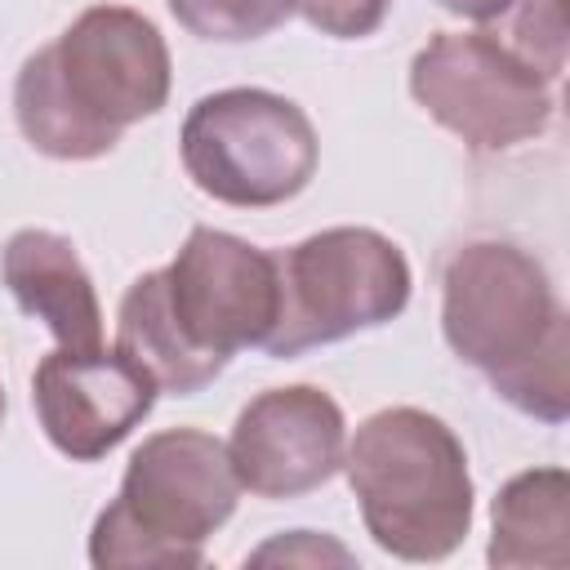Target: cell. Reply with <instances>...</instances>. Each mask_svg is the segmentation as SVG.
<instances>
[{
    "instance_id": "52a82bcc",
    "label": "cell",
    "mask_w": 570,
    "mask_h": 570,
    "mask_svg": "<svg viewBox=\"0 0 570 570\" xmlns=\"http://www.w3.org/2000/svg\"><path fill=\"white\" fill-rule=\"evenodd\" d=\"M276 272L281 316L263 343L272 356H298L387 325L405 312L414 285L401 245L374 227H325L276 254Z\"/></svg>"
},
{
    "instance_id": "9a60e30c",
    "label": "cell",
    "mask_w": 570,
    "mask_h": 570,
    "mask_svg": "<svg viewBox=\"0 0 570 570\" xmlns=\"http://www.w3.org/2000/svg\"><path fill=\"white\" fill-rule=\"evenodd\" d=\"M249 566H356V552H347L338 539L316 530H289L267 539L249 552Z\"/></svg>"
},
{
    "instance_id": "8fae6325",
    "label": "cell",
    "mask_w": 570,
    "mask_h": 570,
    "mask_svg": "<svg viewBox=\"0 0 570 570\" xmlns=\"http://www.w3.org/2000/svg\"><path fill=\"white\" fill-rule=\"evenodd\" d=\"M0 276L18 298V307L36 316L58 338V347H71V352L102 347V307L67 236L45 227L13 232L0 254Z\"/></svg>"
},
{
    "instance_id": "6da1fadb",
    "label": "cell",
    "mask_w": 570,
    "mask_h": 570,
    "mask_svg": "<svg viewBox=\"0 0 570 570\" xmlns=\"http://www.w3.org/2000/svg\"><path fill=\"white\" fill-rule=\"evenodd\" d=\"M281 316L276 254L191 227L169 267L142 272L116 316V352L169 396H196L240 347H263Z\"/></svg>"
},
{
    "instance_id": "4fadbf2b",
    "label": "cell",
    "mask_w": 570,
    "mask_h": 570,
    "mask_svg": "<svg viewBox=\"0 0 570 570\" xmlns=\"http://www.w3.org/2000/svg\"><path fill=\"white\" fill-rule=\"evenodd\" d=\"M298 0H169V13L178 18L183 31L196 40H218V45H240L276 31Z\"/></svg>"
},
{
    "instance_id": "7c38bea8",
    "label": "cell",
    "mask_w": 570,
    "mask_h": 570,
    "mask_svg": "<svg viewBox=\"0 0 570 570\" xmlns=\"http://www.w3.org/2000/svg\"><path fill=\"white\" fill-rule=\"evenodd\" d=\"M490 566L566 570L570 566V476L566 468L517 472L490 503Z\"/></svg>"
},
{
    "instance_id": "277c9868",
    "label": "cell",
    "mask_w": 570,
    "mask_h": 570,
    "mask_svg": "<svg viewBox=\"0 0 570 570\" xmlns=\"http://www.w3.org/2000/svg\"><path fill=\"white\" fill-rule=\"evenodd\" d=\"M347 485L370 539L396 561H445L472 530L463 441L428 410L370 414L343 445Z\"/></svg>"
},
{
    "instance_id": "e0dca14e",
    "label": "cell",
    "mask_w": 570,
    "mask_h": 570,
    "mask_svg": "<svg viewBox=\"0 0 570 570\" xmlns=\"http://www.w3.org/2000/svg\"><path fill=\"white\" fill-rule=\"evenodd\" d=\"M445 13H459V18H468V22H494V18H503L517 0H436Z\"/></svg>"
},
{
    "instance_id": "3957f363",
    "label": "cell",
    "mask_w": 570,
    "mask_h": 570,
    "mask_svg": "<svg viewBox=\"0 0 570 570\" xmlns=\"http://www.w3.org/2000/svg\"><path fill=\"white\" fill-rule=\"evenodd\" d=\"M441 330L450 352L481 370L521 414L561 423L570 414V325L534 254L512 240H468L445 263Z\"/></svg>"
},
{
    "instance_id": "8992f818",
    "label": "cell",
    "mask_w": 570,
    "mask_h": 570,
    "mask_svg": "<svg viewBox=\"0 0 570 570\" xmlns=\"http://www.w3.org/2000/svg\"><path fill=\"white\" fill-rule=\"evenodd\" d=\"M187 178L236 209H272L294 200L321 160L307 111L272 89H218L205 94L178 134Z\"/></svg>"
},
{
    "instance_id": "9c48e42d",
    "label": "cell",
    "mask_w": 570,
    "mask_h": 570,
    "mask_svg": "<svg viewBox=\"0 0 570 570\" xmlns=\"http://www.w3.org/2000/svg\"><path fill=\"white\" fill-rule=\"evenodd\" d=\"M347 445L343 410L312 383L258 392L232 428L227 459L240 490L258 499H298L325 485Z\"/></svg>"
},
{
    "instance_id": "5bb4252c",
    "label": "cell",
    "mask_w": 570,
    "mask_h": 570,
    "mask_svg": "<svg viewBox=\"0 0 570 570\" xmlns=\"http://www.w3.org/2000/svg\"><path fill=\"white\" fill-rule=\"evenodd\" d=\"M508 13L512 27L503 45L552 85L566 67V0H517Z\"/></svg>"
},
{
    "instance_id": "30bf717a",
    "label": "cell",
    "mask_w": 570,
    "mask_h": 570,
    "mask_svg": "<svg viewBox=\"0 0 570 570\" xmlns=\"http://www.w3.org/2000/svg\"><path fill=\"white\" fill-rule=\"evenodd\" d=\"M156 383L125 352H49L31 374V405L49 445L76 463L102 459L156 405Z\"/></svg>"
},
{
    "instance_id": "ba28073f",
    "label": "cell",
    "mask_w": 570,
    "mask_h": 570,
    "mask_svg": "<svg viewBox=\"0 0 570 570\" xmlns=\"http://www.w3.org/2000/svg\"><path fill=\"white\" fill-rule=\"evenodd\" d=\"M414 102L472 151H508L552 120V85L494 31H436L410 62Z\"/></svg>"
},
{
    "instance_id": "ac0fdd59",
    "label": "cell",
    "mask_w": 570,
    "mask_h": 570,
    "mask_svg": "<svg viewBox=\"0 0 570 570\" xmlns=\"http://www.w3.org/2000/svg\"><path fill=\"white\" fill-rule=\"evenodd\" d=\"M0 419H4V387H0Z\"/></svg>"
},
{
    "instance_id": "2e32d148",
    "label": "cell",
    "mask_w": 570,
    "mask_h": 570,
    "mask_svg": "<svg viewBox=\"0 0 570 570\" xmlns=\"http://www.w3.org/2000/svg\"><path fill=\"white\" fill-rule=\"evenodd\" d=\"M392 0H298V13L334 40H361L370 31H379V22L387 18Z\"/></svg>"
},
{
    "instance_id": "5b68a950",
    "label": "cell",
    "mask_w": 570,
    "mask_h": 570,
    "mask_svg": "<svg viewBox=\"0 0 570 570\" xmlns=\"http://www.w3.org/2000/svg\"><path fill=\"white\" fill-rule=\"evenodd\" d=\"M236 499L227 445L200 428H165L129 454L120 494L94 521L89 561L98 570L200 566L205 539L236 512Z\"/></svg>"
},
{
    "instance_id": "7a4b0ae2",
    "label": "cell",
    "mask_w": 570,
    "mask_h": 570,
    "mask_svg": "<svg viewBox=\"0 0 570 570\" xmlns=\"http://www.w3.org/2000/svg\"><path fill=\"white\" fill-rule=\"evenodd\" d=\"M169 102V49L129 4L85 9L13 80L22 138L53 160H98Z\"/></svg>"
}]
</instances>
